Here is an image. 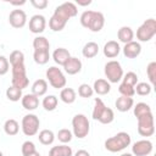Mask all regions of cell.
Instances as JSON below:
<instances>
[{
	"mask_svg": "<svg viewBox=\"0 0 156 156\" xmlns=\"http://www.w3.org/2000/svg\"><path fill=\"white\" fill-rule=\"evenodd\" d=\"M121 156H133L132 154H128V152H124V154H122Z\"/></svg>",
	"mask_w": 156,
	"mask_h": 156,
	"instance_id": "obj_48",
	"label": "cell"
},
{
	"mask_svg": "<svg viewBox=\"0 0 156 156\" xmlns=\"http://www.w3.org/2000/svg\"><path fill=\"white\" fill-rule=\"evenodd\" d=\"M10 69V63H9V60L0 55V76H5Z\"/></svg>",
	"mask_w": 156,
	"mask_h": 156,
	"instance_id": "obj_42",
	"label": "cell"
},
{
	"mask_svg": "<svg viewBox=\"0 0 156 156\" xmlns=\"http://www.w3.org/2000/svg\"><path fill=\"white\" fill-rule=\"evenodd\" d=\"M146 74H147V78H149V80L151 83V87L155 85V83H156V62L155 61H152V62H150L147 65Z\"/></svg>",
	"mask_w": 156,
	"mask_h": 156,
	"instance_id": "obj_38",
	"label": "cell"
},
{
	"mask_svg": "<svg viewBox=\"0 0 156 156\" xmlns=\"http://www.w3.org/2000/svg\"><path fill=\"white\" fill-rule=\"evenodd\" d=\"M91 4V0H85V1H80V0H77V5L79 6H88Z\"/></svg>",
	"mask_w": 156,
	"mask_h": 156,
	"instance_id": "obj_45",
	"label": "cell"
},
{
	"mask_svg": "<svg viewBox=\"0 0 156 156\" xmlns=\"http://www.w3.org/2000/svg\"><path fill=\"white\" fill-rule=\"evenodd\" d=\"M133 112H134V116L139 118L144 115L151 113V107L146 102H138L135 106H133Z\"/></svg>",
	"mask_w": 156,
	"mask_h": 156,
	"instance_id": "obj_30",
	"label": "cell"
},
{
	"mask_svg": "<svg viewBox=\"0 0 156 156\" xmlns=\"http://www.w3.org/2000/svg\"><path fill=\"white\" fill-rule=\"evenodd\" d=\"M78 13V9H77V5L73 4V2H63L61 5H58L51 18L49 20V27L52 32H61L69 18L72 17H76Z\"/></svg>",
	"mask_w": 156,
	"mask_h": 156,
	"instance_id": "obj_1",
	"label": "cell"
},
{
	"mask_svg": "<svg viewBox=\"0 0 156 156\" xmlns=\"http://www.w3.org/2000/svg\"><path fill=\"white\" fill-rule=\"evenodd\" d=\"M118 91H119V94H121L122 96H128V98H133L134 94H135L134 87H130V85L124 84V83L119 84V87H118Z\"/></svg>",
	"mask_w": 156,
	"mask_h": 156,
	"instance_id": "obj_40",
	"label": "cell"
},
{
	"mask_svg": "<svg viewBox=\"0 0 156 156\" xmlns=\"http://www.w3.org/2000/svg\"><path fill=\"white\" fill-rule=\"evenodd\" d=\"M98 52H99V45L95 41H88L82 49V54L85 58H93L98 55Z\"/></svg>",
	"mask_w": 156,
	"mask_h": 156,
	"instance_id": "obj_24",
	"label": "cell"
},
{
	"mask_svg": "<svg viewBox=\"0 0 156 156\" xmlns=\"http://www.w3.org/2000/svg\"><path fill=\"white\" fill-rule=\"evenodd\" d=\"M33 48L34 50H48L50 49V43L45 37H35L33 40Z\"/></svg>",
	"mask_w": 156,
	"mask_h": 156,
	"instance_id": "obj_33",
	"label": "cell"
},
{
	"mask_svg": "<svg viewBox=\"0 0 156 156\" xmlns=\"http://www.w3.org/2000/svg\"><path fill=\"white\" fill-rule=\"evenodd\" d=\"M122 80H123L122 83H124V84H128L130 87H135L138 84V76L134 72H127L126 74H123Z\"/></svg>",
	"mask_w": 156,
	"mask_h": 156,
	"instance_id": "obj_39",
	"label": "cell"
},
{
	"mask_svg": "<svg viewBox=\"0 0 156 156\" xmlns=\"http://www.w3.org/2000/svg\"><path fill=\"white\" fill-rule=\"evenodd\" d=\"M113 119H115V113H113V111H112L110 107H107V106L102 110V112L100 113V116H99V118H98V121H99L100 123H102V124H108V123H111Z\"/></svg>",
	"mask_w": 156,
	"mask_h": 156,
	"instance_id": "obj_31",
	"label": "cell"
},
{
	"mask_svg": "<svg viewBox=\"0 0 156 156\" xmlns=\"http://www.w3.org/2000/svg\"><path fill=\"white\" fill-rule=\"evenodd\" d=\"M22 90L20 89V88H16V87H13V85H11V87H9L7 89H6V98L10 100V101H13V102H16V101H18L20 99H22Z\"/></svg>",
	"mask_w": 156,
	"mask_h": 156,
	"instance_id": "obj_32",
	"label": "cell"
},
{
	"mask_svg": "<svg viewBox=\"0 0 156 156\" xmlns=\"http://www.w3.org/2000/svg\"><path fill=\"white\" fill-rule=\"evenodd\" d=\"M23 4H26V1L23 0V1H17V2H11V5H23Z\"/></svg>",
	"mask_w": 156,
	"mask_h": 156,
	"instance_id": "obj_46",
	"label": "cell"
},
{
	"mask_svg": "<svg viewBox=\"0 0 156 156\" xmlns=\"http://www.w3.org/2000/svg\"><path fill=\"white\" fill-rule=\"evenodd\" d=\"M63 69L67 74L69 76H74L77 73H79L82 71V61L78 58V57H73L71 56L67 62L63 65Z\"/></svg>",
	"mask_w": 156,
	"mask_h": 156,
	"instance_id": "obj_15",
	"label": "cell"
},
{
	"mask_svg": "<svg viewBox=\"0 0 156 156\" xmlns=\"http://www.w3.org/2000/svg\"><path fill=\"white\" fill-rule=\"evenodd\" d=\"M21 151H22V155H23V156H28V155L35 152L37 149H35V145H34L33 141L27 140V141H24V143L22 144V149H21Z\"/></svg>",
	"mask_w": 156,
	"mask_h": 156,
	"instance_id": "obj_41",
	"label": "cell"
},
{
	"mask_svg": "<svg viewBox=\"0 0 156 156\" xmlns=\"http://www.w3.org/2000/svg\"><path fill=\"white\" fill-rule=\"evenodd\" d=\"M156 34V20L149 18L136 29V39L139 41H149Z\"/></svg>",
	"mask_w": 156,
	"mask_h": 156,
	"instance_id": "obj_5",
	"label": "cell"
},
{
	"mask_svg": "<svg viewBox=\"0 0 156 156\" xmlns=\"http://www.w3.org/2000/svg\"><path fill=\"white\" fill-rule=\"evenodd\" d=\"M93 90H94V93H96L98 95H106V94L110 93L111 85H110V83H108L106 79L100 78V79H96V80L94 82Z\"/></svg>",
	"mask_w": 156,
	"mask_h": 156,
	"instance_id": "obj_21",
	"label": "cell"
},
{
	"mask_svg": "<svg viewBox=\"0 0 156 156\" xmlns=\"http://www.w3.org/2000/svg\"><path fill=\"white\" fill-rule=\"evenodd\" d=\"M72 130L74 136L78 139H83L89 134L90 130V123L85 115L78 113L72 118Z\"/></svg>",
	"mask_w": 156,
	"mask_h": 156,
	"instance_id": "obj_4",
	"label": "cell"
},
{
	"mask_svg": "<svg viewBox=\"0 0 156 156\" xmlns=\"http://www.w3.org/2000/svg\"><path fill=\"white\" fill-rule=\"evenodd\" d=\"M71 57V54L67 49L65 48H57L54 52H52V60L55 61V63L60 65V66H63L67 60Z\"/></svg>",
	"mask_w": 156,
	"mask_h": 156,
	"instance_id": "obj_18",
	"label": "cell"
},
{
	"mask_svg": "<svg viewBox=\"0 0 156 156\" xmlns=\"http://www.w3.org/2000/svg\"><path fill=\"white\" fill-rule=\"evenodd\" d=\"M115 106L119 112H127L134 106V100H133V98H128V96H122L121 95L116 100Z\"/></svg>",
	"mask_w": 156,
	"mask_h": 156,
	"instance_id": "obj_19",
	"label": "cell"
},
{
	"mask_svg": "<svg viewBox=\"0 0 156 156\" xmlns=\"http://www.w3.org/2000/svg\"><path fill=\"white\" fill-rule=\"evenodd\" d=\"M74 156H90V154H89L87 150L80 149V150H78V151L74 154Z\"/></svg>",
	"mask_w": 156,
	"mask_h": 156,
	"instance_id": "obj_44",
	"label": "cell"
},
{
	"mask_svg": "<svg viewBox=\"0 0 156 156\" xmlns=\"http://www.w3.org/2000/svg\"><path fill=\"white\" fill-rule=\"evenodd\" d=\"M48 91V82L45 79H37L32 85V94L35 96H43Z\"/></svg>",
	"mask_w": 156,
	"mask_h": 156,
	"instance_id": "obj_23",
	"label": "cell"
},
{
	"mask_svg": "<svg viewBox=\"0 0 156 156\" xmlns=\"http://www.w3.org/2000/svg\"><path fill=\"white\" fill-rule=\"evenodd\" d=\"M21 102H22L23 108L28 111H33L39 106V98L35 96L34 94H26L22 96Z\"/></svg>",
	"mask_w": 156,
	"mask_h": 156,
	"instance_id": "obj_17",
	"label": "cell"
},
{
	"mask_svg": "<svg viewBox=\"0 0 156 156\" xmlns=\"http://www.w3.org/2000/svg\"><path fill=\"white\" fill-rule=\"evenodd\" d=\"M117 38H118V40H119L121 43H123V44L130 43V41H133V39H134V32H133V29H132L130 27L123 26V27H121V28L118 29V32H117Z\"/></svg>",
	"mask_w": 156,
	"mask_h": 156,
	"instance_id": "obj_20",
	"label": "cell"
},
{
	"mask_svg": "<svg viewBox=\"0 0 156 156\" xmlns=\"http://www.w3.org/2000/svg\"><path fill=\"white\" fill-rule=\"evenodd\" d=\"M152 143L147 139L138 140L132 146V154L133 156H147L152 151Z\"/></svg>",
	"mask_w": 156,
	"mask_h": 156,
	"instance_id": "obj_11",
	"label": "cell"
},
{
	"mask_svg": "<svg viewBox=\"0 0 156 156\" xmlns=\"http://www.w3.org/2000/svg\"><path fill=\"white\" fill-rule=\"evenodd\" d=\"M10 63H11V67L24 63V54L21 50H13L10 54Z\"/></svg>",
	"mask_w": 156,
	"mask_h": 156,
	"instance_id": "obj_34",
	"label": "cell"
},
{
	"mask_svg": "<svg viewBox=\"0 0 156 156\" xmlns=\"http://www.w3.org/2000/svg\"><path fill=\"white\" fill-rule=\"evenodd\" d=\"M40 126V121L37 115L28 113L22 118V132L27 136H33L38 133Z\"/></svg>",
	"mask_w": 156,
	"mask_h": 156,
	"instance_id": "obj_9",
	"label": "cell"
},
{
	"mask_svg": "<svg viewBox=\"0 0 156 156\" xmlns=\"http://www.w3.org/2000/svg\"><path fill=\"white\" fill-rule=\"evenodd\" d=\"M130 135L126 132H119L116 135L105 140V149L110 152H119L130 145Z\"/></svg>",
	"mask_w": 156,
	"mask_h": 156,
	"instance_id": "obj_3",
	"label": "cell"
},
{
	"mask_svg": "<svg viewBox=\"0 0 156 156\" xmlns=\"http://www.w3.org/2000/svg\"><path fill=\"white\" fill-rule=\"evenodd\" d=\"M46 78L49 80V84L55 88V89H63L67 80H66V77L63 74V72L58 68V67H55V66H51L46 69Z\"/></svg>",
	"mask_w": 156,
	"mask_h": 156,
	"instance_id": "obj_8",
	"label": "cell"
},
{
	"mask_svg": "<svg viewBox=\"0 0 156 156\" xmlns=\"http://www.w3.org/2000/svg\"><path fill=\"white\" fill-rule=\"evenodd\" d=\"M104 72L108 83H118L123 77V68L121 63L116 60H111L106 62L104 67Z\"/></svg>",
	"mask_w": 156,
	"mask_h": 156,
	"instance_id": "obj_6",
	"label": "cell"
},
{
	"mask_svg": "<svg viewBox=\"0 0 156 156\" xmlns=\"http://www.w3.org/2000/svg\"><path fill=\"white\" fill-rule=\"evenodd\" d=\"M46 20L43 15H34L29 20V30L34 34H40L45 30Z\"/></svg>",
	"mask_w": 156,
	"mask_h": 156,
	"instance_id": "obj_13",
	"label": "cell"
},
{
	"mask_svg": "<svg viewBox=\"0 0 156 156\" xmlns=\"http://www.w3.org/2000/svg\"><path fill=\"white\" fill-rule=\"evenodd\" d=\"M79 21L84 28L91 32H100L105 26V17L99 11H91V10L84 11L80 15Z\"/></svg>",
	"mask_w": 156,
	"mask_h": 156,
	"instance_id": "obj_2",
	"label": "cell"
},
{
	"mask_svg": "<svg viewBox=\"0 0 156 156\" xmlns=\"http://www.w3.org/2000/svg\"><path fill=\"white\" fill-rule=\"evenodd\" d=\"M38 139L39 141L43 144V145H51L55 140V134L52 130L50 129H43L39 135H38Z\"/></svg>",
	"mask_w": 156,
	"mask_h": 156,
	"instance_id": "obj_27",
	"label": "cell"
},
{
	"mask_svg": "<svg viewBox=\"0 0 156 156\" xmlns=\"http://www.w3.org/2000/svg\"><path fill=\"white\" fill-rule=\"evenodd\" d=\"M11 72H12V85L13 87L20 88L21 90L28 87L29 80H28V77H27V73H26L24 63L12 66Z\"/></svg>",
	"mask_w": 156,
	"mask_h": 156,
	"instance_id": "obj_7",
	"label": "cell"
},
{
	"mask_svg": "<svg viewBox=\"0 0 156 156\" xmlns=\"http://www.w3.org/2000/svg\"><path fill=\"white\" fill-rule=\"evenodd\" d=\"M122 50H123V55L127 58H135L141 52V45H140V43L133 40L130 43L124 44V46H123Z\"/></svg>",
	"mask_w": 156,
	"mask_h": 156,
	"instance_id": "obj_14",
	"label": "cell"
},
{
	"mask_svg": "<svg viewBox=\"0 0 156 156\" xmlns=\"http://www.w3.org/2000/svg\"><path fill=\"white\" fill-rule=\"evenodd\" d=\"M0 156H4V155H2V152H1V151H0Z\"/></svg>",
	"mask_w": 156,
	"mask_h": 156,
	"instance_id": "obj_49",
	"label": "cell"
},
{
	"mask_svg": "<svg viewBox=\"0 0 156 156\" xmlns=\"http://www.w3.org/2000/svg\"><path fill=\"white\" fill-rule=\"evenodd\" d=\"M60 99L65 102V104H73L77 99V94L74 91V89L72 88H63L61 89V93H60Z\"/></svg>",
	"mask_w": 156,
	"mask_h": 156,
	"instance_id": "obj_25",
	"label": "cell"
},
{
	"mask_svg": "<svg viewBox=\"0 0 156 156\" xmlns=\"http://www.w3.org/2000/svg\"><path fill=\"white\" fill-rule=\"evenodd\" d=\"M57 139H58V141H61L62 144H67V143H69L71 140H72V136H73V134H72V132L69 130V129H67V128H62V129H60L58 132H57Z\"/></svg>",
	"mask_w": 156,
	"mask_h": 156,
	"instance_id": "obj_36",
	"label": "cell"
},
{
	"mask_svg": "<svg viewBox=\"0 0 156 156\" xmlns=\"http://www.w3.org/2000/svg\"><path fill=\"white\" fill-rule=\"evenodd\" d=\"M28 156H40V154H39L38 151H35V152H33V154H30V155H28Z\"/></svg>",
	"mask_w": 156,
	"mask_h": 156,
	"instance_id": "obj_47",
	"label": "cell"
},
{
	"mask_svg": "<svg viewBox=\"0 0 156 156\" xmlns=\"http://www.w3.org/2000/svg\"><path fill=\"white\" fill-rule=\"evenodd\" d=\"M94 94V90H93V87H90L89 84L87 83H83L78 87V95L80 98H91Z\"/></svg>",
	"mask_w": 156,
	"mask_h": 156,
	"instance_id": "obj_37",
	"label": "cell"
},
{
	"mask_svg": "<svg viewBox=\"0 0 156 156\" xmlns=\"http://www.w3.org/2000/svg\"><path fill=\"white\" fill-rule=\"evenodd\" d=\"M9 22L13 28H23L27 23V15L23 10H12L9 15Z\"/></svg>",
	"mask_w": 156,
	"mask_h": 156,
	"instance_id": "obj_12",
	"label": "cell"
},
{
	"mask_svg": "<svg viewBox=\"0 0 156 156\" xmlns=\"http://www.w3.org/2000/svg\"><path fill=\"white\" fill-rule=\"evenodd\" d=\"M134 90H135V93H136L138 95H140V96H146V95H149V94L151 93L152 87H151V84H149V83L141 82V83H138V84L134 87Z\"/></svg>",
	"mask_w": 156,
	"mask_h": 156,
	"instance_id": "obj_35",
	"label": "cell"
},
{
	"mask_svg": "<svg viewBox=\"0 0 156 156\" xmlns=\"http://www.w3.org/2000/svg\"><path fill=\"white\" fill-rule=\"evenodd\" d=\"M104 55L107 58H115L118 56V54L121 52V46L116 40H108L105 45H104Z\"/></svg>",
	"mask_w": 156,
	"mask_h": 156,
	"instance_id": "obj_16",
	"label": "cell"
},
{
	"mask_svg": "<svg viewBox=\"0 0 156 156\" xmlns=\"http://www.w3.org/2000/svg\"><path fill=\"white\" fill-rule=\"evenodd\" d=\"M57 104H58V99L55 95H46L41 102L45 111H54L57 107Z\"/></svg>",
	"mask_w": 156,
	"mask_h": 156,
	"instance_id": "obj_29",
	"label": "cell"
},
{
	"mask_svg": "<svg viewBox=\"0 0 156 156\" xmlns=\"http://www.w3.org/2000/svg\"><path fill=\"white\" fill-rule=\"evenodd\" d=\"M18 130H20V124H18V122L16 119L10 118V119L5 121V123H4V132L7 135H10V136L16 135L18 133Z\"/></svg>",
	"mask_w": 156,
	"mask_h": 156,
	"instance_id": "obj_26",
	"label": "cell"
},
{
	"mask_svg": "<svg viewBox=\"0 0 156 156\" xmlns=\"http://www.w3.org/2000/svg\"><path fill=\"white\" fill-rule=\"evenodd\" d=\"M30 4L35 7V9H39V10H44L48 7L49 2L48 0H30Z\"/></svg>",
	"mask_w": 156,
	"mask_h": 156,
	"instance_id": "obj_43",
	"label": "cell"
},
{
	"mask_svg": "<svg viewBox=\"0 0 156 156\" xmlns=\"http://www.w3.org/2000/svg\"><path fill=\"white\" fill-rule=\"evenodd\" d=\"M33 58H34V62L38 65H45L49 62L50 52L48 50H34Z\"/></svg>",
	"mask_w": 156,
	"mask_h": 156,
	"instance_id": "obj_28",
	"label": "cell"
},
{
	"mask_svg": "<svg viewBox=\"0 0 156 156\" xmlns=\"http://www.w3.org/2000/svg\"><path fill=\"white\" fill-rule=\"evenodd\" d=\"M138 119V133L141 136H151L155 133V122L152 112L144 115Z\"/></svg>",
	"mask_w": 156,
	"mask_h": 156,
	"instance_id": "obj_10",
	"label": "cell"
},
{
	"mask_svg": "<svg viewBox=\"0 0 156 156\" xmlns=\"http://www.w3.org/2000/svg\"><path fill=\"white\" fill-rule=\"evenodd\" d=\"M49 156H73V151L71 146L62 144V145L52 146L49 151Z\"/></svg>",
	"mask_w": 156,
	"mask_h": 156,
	"instance_id": "obj_22",
	"label": "cell"
}]
</instances>
